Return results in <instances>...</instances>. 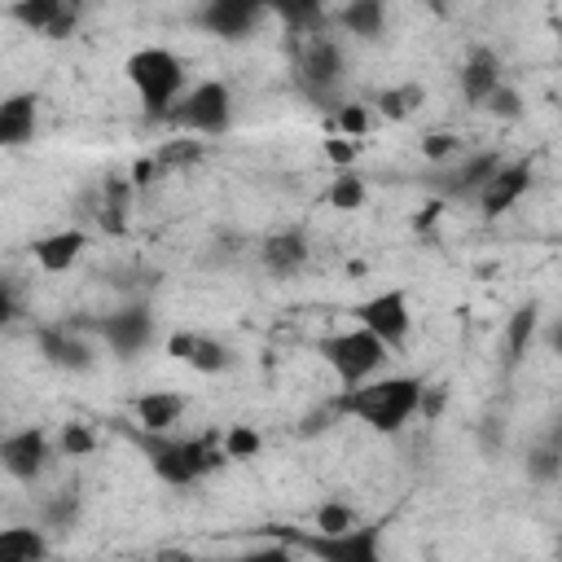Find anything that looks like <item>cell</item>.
<instances>
[{
  "label": "cell",
  "mask_w": 562,
  "mask_h": 562,
  "mask_svg": "<svg viewBox=\"0 0 562 562\" xmlns=\"http://www.w3.org/2000/svg\"><path fill=\"white\" fill-rule=\"evenodd\" d=\"M417 400H422V378H408V373L378 378L373 373L360 386H342V395L334 400V413H351L378 435H400L417 417Z\"/></svg>",
  "instance_id": "cell-1"
},
{
  "label": "cell",
  "mask_w": 562,
  "mask_h": 562,
  "mask_svg": "<svg viewBox=\"0 0 562 562\" xmlns=\"http://www.w3.org/2000/svg\"><path fill=\"white\" fill-rule=\"evenodd\" d=\"M123 79H127L132 92L140 97V110H145L149 123H162V114L171 110V101L189 88V75H184L180 53H171V48H162V44H145V48L127 53Z\"/></svg>",
  "instance_id": "cell-2"
},
{
  "label": "cell",
  "mask_w": 562,
  "mask_h": 562,
  "mask_svg": "<svg viewBox=\"0 0 562 562\" xmlns=\"http://www.w3.org/2000/svg\"><path fill=\"white\" fill-rule=\"evenodd\" d=\"M162 123L176 127V132H189V136H211V140L224 136L233 127V92H228V83L224 79H202V83L184 88L171 101V110L162 114Z\"/></svg>",
  "instance_id": "cell-3"
},
{
  "label": "cell",
  "mask_w": 562,
  "mask_h": 562,
  "mask_svg": "<svg viewBox=\"0 0 562 562\" xmlns=\"http://www.w3.org/2000/svg\"><path fill=\"white\" fill-rule=\"evenodd\" d=\"M321 360L329 364V373L338 378V386H360L369 382L373 373H382L386 364V342L378 334H369L364 325H351V329H338L329 338H321Z\"/></svg>",
  "instance_id": "cell-4"
},
{
  "label": "cell",
  "mask_w": 562,
  "mask_h": 562,
  "mask_svg": "<svg viewBox=\"0 0 562 562\" xmlns=\"http://www.w3.org/2000/svg\"><path fill=\"white\" fill-rule=\"evenodd\" d=\"M285 540L299 549V553H312V558H325V562H382V527H347V531H334V536H303V531H285Z\"/></svg>",
  "instance_id": "cell-5"
},
{
  "label": "cell",
  "mask_w": 562,
  "mask_h": 562,
  "mask_svg": "<svg viewBox=\"0 0 562 562\" xmlns=\"http://www.w3.org/2000/svg\"><path fill=\"white\" fill-rule=\"evenodd\" d=\"M127 439L145 452L149 470H154L162 483H171V487L198 483V470H193V461H189V448H184V439H176V430H140V426H132Z\"/></svg>",
  "instance_id": "cell-6"
},
{
  "label": "cell",
  "mask_w": 562,
  "mask_h": 562,
  "mask_svg": "<svg viewBox=\"0 0 562 562\" xmlns=\"http://www.w3.org/2000/svg\"><path fill=\"white\" fill-rule=\"evenodd\" d=\"M351 316H356V325L378 334L386 347H400L408 338V329H413V307H408L404 290H378V294L351 303Z\"/></svg>",
  "instance_id": "cell-7"
},
{
  "label": "cell",
  "mask_w": 562,
  "mask_h": 562,
  "mask_svg": "<svg viewBox=\"0 0 562 562\" xmlns=\"http://www.w3.org/2000/svg\"><path fill=\"white\" fill-rule=\"evenodd\" d=\"M97 334H101V342L110 347V356L132 360V356H140V351L154 342V312H149L145 303H127V307L101 316V321H97Z\"/></svg>",
  "instance_id": "cell-8"
},
{
  "label": "cell",
  "mask_w": 562,
  "mask_h": 562,
  "mask_svg": "<svg viewBox=\"0 0 562 562\" xmlns=\"http://www.w3.org/2000/svg\"><path fill=\"white\" fill-rule=\"evenodd\" d=\"M48 457H53V443L40 426H22L13 435H0V470L18 483H35L48 470Z\"/></svg>",
  "instance_id": "cell-9"
},
{
  "label": "cell",
  "mask_w": 562,
  "mask_h": 562,
  "mask_svg": "<svg viewBox=\"0 0 562 562\" xmlns=\"http://www.w3.org/2000/svg\"><path fill=\"white\" fill-rule=\"evenodd\" d=\"M299 79L312 97H325L334 92L342 79H347V57H342V44L329 40V35H307L303 53H299Z\"/></svg>",
  "instance_id": "cell-10"
},
{
  "label": "cell",
  "mask_w": 562,
  "mask_h": 562,
  "mask_svg": "<svg viewBox=\"0 0 562 562\" xmlns=\"http://www.w3.org/2000/svg\"><path fill=\"white\" fill-rule=\"evenodd\" d=\"M268 13V0H202L193 22L206 31V35H220V40H246L259 18Z\"/></svg>",
  "instance_id": "cell-11"
},
{
  "label": "cell",
  "mask_w": 562,
  "mask_h": 562,
  "mask_svg": "<svg viewBox=\"0 0 562 562\" xmlns=\"http://www.w3.org/2000/svg\"><path fill=\"white\" fill-rule=\"evenodd\" d=\"M527 189H531V162H527V158H514V162H501V167L483 180V189L474 193V206H479L483 220H501L505 211L518 206V198H522Z\"/></svg>",
  "instance_id": "cell-12"
},
{
  "label": "cell",
  "mask_w": 562,
  "mask_h": 562,
  "mask_svg": "<svg viewBox=\"0 0 562 562\" xmlns=\"http://www.w3.org/2000/svg\"><path fill=\"white\" fill-rule=\"evenodd\" d=\"M40 342V356L53 364V369H66V373H92L97 369V351L83 334H75L70 325H40L35 334Z\"/></svg>",
  "instance_id": "cell-13"
},
{
  "label": "cell",
  "mask_w": 562,
  "mask_h": 562,
  "mask_svg": "<svg viewBox=\"0 0 562 562\" xmlns=\"http://www.w3.org/2000/svg\"><path fill=\"white\" fill-rule=\"evenodd\" d=\"M536 338H540V303L527 299V303H518L505 316V338H501V364H505V373L527 360V351L536 347Z\"/></svg>",
  "instance_id": "cell-14"
},
{
  "label": "cell",
  "mask_w": 562,
  "mask_h": 562,
  "mask_svg": "<svg viewBox=\"0 0 562 562\" xmlns=\"http://www.w3.org/2000/svg\"><path fill=\"white\" fill-rule=\"evenodd\" d=\"M40 127V97L35 92H9L0 97V149H18L35 140Z\"/></svg>",
  "instance_id": "cell-15"
},
{
  "label": "cell",
  "mask_w": 562,
  "mask_h": 562,
  "mask_svg": "<svg viewBox=\"0 0 562 562\" xmlns=\"http://www.w3.org/2000/svg\"><path fill=\"white\" fill-rule=\"evenodd\" d=\"M312 246H307V233L303 228H281V233H268L263 246H259V259L272 277H294L303 263H307Z\"/></svg>",
  "instance_id": "cell-16"
},
{
  "label": "cell",
  "mask_w": 562,
  "mask_h": 562,
  "mask_svg": "<svg viewBox=\"0 0 562 562\" xmlns=\"http://www.w3.org/2000/svg\"><path fill=\"white\" fill-rule=\"evenodd\" d=\"M505 158L496 154V149H474V154H461L457 158V167H452V176H443L439 180V189H443V198H474L479 189H483V180L501 167Z\"/></svg>",
  "instance_id": "cell-17"
},
{
  "label": "cell",
  "mask_w": 562,
  "mask_h": 562,
  "mask_svg": "<svg viewBox=\"0 0 562 562\" xmlns=\"http://www.w3.org/2000/svg\"><path fill=\"white\" fill-rule=\"evenodd\" d=\"M189 400L180 391H140L132 395V417L140 430H176Z\"/></svg>",
  "instance_id": "cell-18"
},
{
  "label": "cell",
  "mask_w": 562,
  "mask_h": 562,
  "mask_svg": "<svg viewBox=\"0 0 562 562\" xmlns=\"http://www.w3.org/2000/svg\"><path fill=\"white\" fill-rule=\"evenodd\" d=\"M457 79H461V97L470 101V105H483V97L505 79V70H501V57L492 53V48H470L465 53V61H461V70H457Z\"/></svg>",
  "instance_id": "cell-19"
},
{
  "label": "cell",
  "mask_w": 562,
  "mask_h": 562,
  "mask_svg": "<svg viewBox=\"0 0 562 562\" xmlns=\"http://www.w3.org/2000/svg\"><path fill=\"white\" fill-rule=\"evenodd\" d=\"M83 250H88V233L83 228H57V233H44V237L31 241V259L44 272H66Z\"/></svg>",
  "instance_id": "cell-20"
},
{
  "label": "cell",
  "mask_w": 562,
  "mask_h": 562,
  "mask_svg": "<svg viewBox=\"0 0 562 562\" xmlns=\"http://www.w3.org/2000/svg\"><path fill=\"white\" fill-rule=\"evenodd\" d=\"M522 470H527V479L540 483V487H553V483L562 479V426H558V422L544 430V439H536V443L527 448Z\"/></svg>",
  "instance_id": "cell-21"
},
{
  "label": "cell",
  "mask_w": 562,
  "mask_h": 562,
  "mask_svg": "<svg viewBox=\"0 0 562 562\" xmlns=\"http://www.w3.org/2000/svg\"><path fill=\"white\" fill-rule=\"evenodd\" d=\"M338 26L351 35V40H382L386 31V0H347L342 13H338Z\"/></svg>",
  "instance_id": "cell-22"
},
{
  "label": "cell",
  "mask_w": 562,
  "mask_h": 562,
  "mask_svg": "<svg viewBox=\"0 0 562 562\" xmlns=\"http://www.w3.org/2000/svg\"><path fill=\"white\" fill-rule=\"evenodd\" d=\"M48 549L44 527H0V562H35L48 558Z\"/></svg>",
  "instance_id": "cell-23"
},
{
  "label": "cell",
  "mask_w": 562,
  "mask_h": 562,
  "mask_svg": "<svg viewBox=\"0 0 562 562\" xmlns=\"http://www.w3.org/2000/svg\"><path fill=\"white\" fill-rule=\"evenodd\" d=\"M268 13H277L294 35H321L325 26V0H268Z\"/></svg>",
  "instance_id": "cell-24"
},
{
  "label": "cell",
  "mask_w": 562,
  "mask_h": 562,
  "mask_svg": "<svg viewBox=\"0 0 562 562\" xmlns=\"http://www.w3.org/2000/svg\"><path fill=\"white\" fill-rule=\"evenodd\" d=\"M325 202H329L334 211H360V206L369 202L364 176H360L356 167H338L334 180H329V189H325Z\"/></svg>",
  "instance_id": "cell-25"
},
{
  "label": "cell",
  "mask_w": 562,
  "mask_h": 562,
  "mask_svg": "<svg viewBox=\"0 0 562 562\" xmlns=\"http://www.w3.org/2000/svg\"><path fill=\"white\" fill-rule=\"evenodd\" d=\"M127 193H132V180H105V198L97 206V220L110 237L127 233Z\"/></svg>",
  "instance_id": "cell-26"
},
{
  "label": "cell",
  "mask_w": 562,
  "mask_h": 562,
  "mask_svg": "<svg viewBox=\"0 0 562 562\" xmlns=\"http://www.w3.org/2000/svg\"><path fill=\"white\" fill-rule=\"evenodd\" d=\"M61 9H66L61 0H13V4H9V18H13L22 31L44 35V31H48V22H53Z\"/></svg>",
  "instance_id": "cell-27"
},
{
  "label": "cell",
  "mask_w": 562,
  "mask_h": 562,
  "mask_svg": "<svg viewBox=\"0 0 562 562\" xmlns=\"http://www.w3.org/2000/svg\"><path fill=\"white\" fill-rule=\"evenodd\" d=\"M184 364H193L198 373L215 378V373L233 369V351H228V342H220V338H206V334H198V342H193V351H189V360H184Z\"/></svg>",
  "instance_id": "cell-28"
},
{
  "label": "cell",
  "mask_w": 562,
  "mask_h": 562,
  "mask_svg": "<svg viewBox=\"0 0 562 562\" xmlns=\"http://www.w3.org/2000/svg\"><path fill=\"white\" fill-rule=\"evenodd\" d=\"M356 522H360V509H356L351 501H342V496H329V501H321V505H316V514H312V527H316L321 536L347 531V527H356Z\"/></svg>",
  "instance_id": "cell-29"
},
{
  "label": "cell",
  "mask_w": 562,
  "mask_h": 562,
  "mask_svg": "<svg viewBox=\"0 0 562 562\" xmlns=\"http://www.w3.org/2000/svg\"><path fill=\"white\" fill-rule=\"evenodd\" d=\"M369 127H373V114H369V105H364V101H338V105H334V114H329V132H342V136L364 140V136H369Z\"/></svg>",
  "instance_id": "cell-30"
},
{
  "label": "cell",
  "mask_w": 562,
  "mask_h": 562,
  "mask_svg": "<svg viewBox=\"0 0 562 562\" xmlns=\"http://www.w3.org/2000/svg\"><path fill=\"white\" fill-rule=\"evenodd\" d=\"M220 448H224V457H228V461H255V457L263 452V435H259L255 426L237 422V426H228V430H224Z\"/></svg>",
  "instance_id": "cell-31"
},
{
  "label": "cell",
  "mask_w": 562,
  "mask_h": 562,
  "mask_svg": "<svg viewBox=\"0 0 562 562\" xmlns=\"http://www.w3.org/2000/svg\"><path fill=\"white\" fill-rule=\"evenodd\" d=\"M57 452L70 457V461L92 457V452H97V430H92L88 422H61V430H57Z\"/></svg>",
  "instance_id": "cell-32"
},
{
  "label": "cell",
  "mask_w": 562,
  "mask_h": 562,
  "mask_svg": "<svg viewBox=\"0 0 562 562\" xmlns=\"http://www.w3.org/2000/svg\"><path fill=\"white\" fill-rule=\"evenodd\" d=\"M426 101V92L417 88V83H404V88H386L382 97H378V110L386 114V119H395V123H404L417 105Z\"/></svg>",
  "instance_id": "cell-33"
},
{
  "label": "cell",
  "mask_w": 562,
  "mask_h": 562,
  "mask_svg": "<svg viewBox=\"0 0 562 562\" xmlns=\"http://www.w3.org/2000/svg\"><path fill=\"white\" fill-rule=\"evenodd\" d=\"M483 110H487L492 119H501V123H514V119H522V110H527V105H522V92H518L514 83H505V79H501V83L483 97Z\"/></svg>",
  "instance_id": "cell-34"
},
{
  "label": "cell",
  "mask_w": 562,
  "mask_h": 562,
  "mask_svg": "<svg viewBox=\"0 0 562 562\" xmlns=\"http://www.w3.org/2000/svg\"><path fill=\"white\" fill-rule=\"evenodd\" d=\"M79 514H83V501H79V492H57V496L44 505V527H57V531H66V527H75V522H79Z\"/></svg>",
  "instance_id": "cell-35"
},
{
  "label": "cell",
  "mask_w": 562,
  "mask_h": 562,
  "mask_svg": "<svg viewBox=\"0 0 562 562\" xmlns=\"http://www.w3.org/2000/svg\"><path fill=\"white\" fill-rule=\"evenodd\" d=\"M321 154L329 158L334 171H338V167H356V158H360V140H356V136H342V132H325Z\"/></svg>",
  "instance_id": "cell-36"
},
{
  "label": "cell",
  "mask_w": 562,
  "mask_h": 562,
  "mask_svg": "<svg viewBox=\"0 0 562 562\" xmlns=\"http://www.w3.org/2000/svg\"><path fill=\"white\" fill-rule=\"evenodd\" d=\"M457 154H461L457 132H430V136H422V158H426V162H448V158H457Z\"/></svg>",
  "instance_id": "cell-37"
},
{
  "label": "cell",
  "mask_w": 562,
  "mask_h": 562,
  "mask_svg": "<svg viewBox=\"0 0 562 562\" xmlns=\"http://www.w3.org/2000/svg\"><path fill=\"white\" fill-rule=\"evenodd\" d=\"M198 154H202V145H198V140H167V145H162V149H158L154 158H158V167L167 171V167H180V162H193Z\"/></svg>",
  "instance_id": "cell-38"
},
{
  "label": "cell",
  "mask_w": 562,
  "mask_h": 562,
  "mask_svg": "<svg viewBox=\"0 0 562 562\" xmlns=\"http://www.w3.org/2000/svg\"><path fill=\"white\" fill-rule=\"evenodd\" d=\"M162 176V167H158V158L149 154V158H136L132 167H127V180H132V189H145V184H154Z\"/></svg>",
  "instance_id": "cell-39"
},
{
  "label": "cell",
  "mask_w": 562,
  "mask_h": 562,
  "mask_svg": "<svg viewBox=\"0 0 562 562\" xmlns=\"http://www.w3.org/2000/svg\"><path fill=\"white\" fill-rule=\"evenodd\" d=\"M79 18H83V13H75V9H61V13L48 22L44 40H70V35H75V26H79Z\"/></svg>",
  "instance_id": "cell-40"
},
{
  "label": "cell",
  "mask_w": 562,
  "mask_h": 562,
  "mask_svg": "<svg viewBox=\"0 0 562 562\" xmlns=\"http://www.w3.org/2000/svg\"><path fill=\"white\" fill-rule=\"evenodd\" d=\"M443 400H448V391H443V386H426V382H422V400H417V413L435 422V417H439V408H443Z\"/></svg>",
  "instance_id": "cell-41"
},
{
  "label": "cell",
  "mask_w": 562,
  "mask_h": 562,
  "mask_svg": "<svg viewBox=\"0 0 562 562\" xmlns=\"http://www.w3.org/2000/svg\"><path fill=\"white\" fill-rule=\"evenodd\" d=\"M479 443H483V452H501V443H505V426H501V417H483V426H479Z\"/></svg>",
  "instance_id": "cell-42"
},
{
  "label": "cell",
  "mask_w": 562,
  "mask_h": 562,
  "mask_svg": "<svg viewBox=\"0 0 562 562\" xmlns=\"http://www.w3.org/2000/svg\"><path fill=\"white\" fill-rule=\"evenodd\" d=\"M193 342H198V334H189V329H176V334L167 338V356H171V360H189Z\"/></svg>",
  "instance_id": "cell-43"
},
{
  "label": "cell",
  "mask_w": 562,
  "mask_h": 562,
  "mask_svg": "<svg viewBox=\"0 0 562 562\" xmlns=\"http://www.w3.org/2000/svg\"><path fill=\"white\" fill-rule=\"evenodd\" d=\"M13 316H18V290H13V281L0 277V329H4Z\"/></svg>",
  "instance_id": "cell-44"
},
{
  "label": "cell",
  "mask_w": 562,
  "mask_h": 562,
  "mask_svg": "<svg viewBox=\"0 0 562 562\" xmlns=\"http://www.w3.org/2000/svg\"><path fill=\"white\" fill-rule=\"evenodd\" d=\"M439 211H443V202H426V206L413 215V228H417V233H422V228H430V224L439 220Z\"/></svg>",
  "instance_id": "cell-45"
},
{
  "label": "cell",
  "mask_w": 562,
  "mask_h": 562,
  "mask_svg": "<svg viewBox=\"0 0 562 562\" xmlns=\"http://www.w3.org/2000/svg\"><path fill=\"white\" fill-rule=\"evenodd\" d=\"M61 4H66V9H75V13H83V9H88V0H61Z\"/></svg>",
  "instance_id": "cell-46"
},
{
  "label": "cell",
  "mask_w": 562,
  "mask_h": 562,
  "mask_svg": "<svg viewBox=\"0 0 562 562\" xmlns=\"http://www.w3.org/2000/svg\"><path fill=\"white\" fill-rule=\"evenodd\" d=\"M426 4H430L435 13H443V9H448V0H426Z\"/></svg>",
  "instance_id": "cell-47"
}]
</instances>
